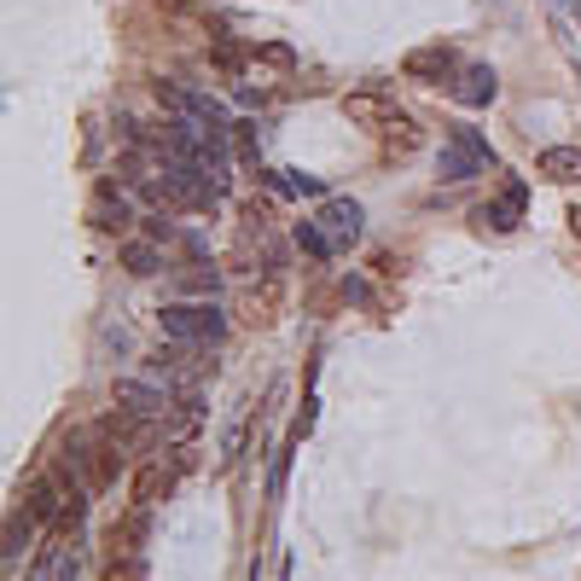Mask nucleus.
Segmentation results:
<instances>
[{"label": "nucleus", "mask_w": 581, "mask_h": 581, "mask_svg": "<svg viewBox=\"0 0 581 581\" xmlns=\"http://www.w3.org/2000/svg\"><path fill=\"white\" fill-rule=\"evenodd\" d=\"M158 332H163L169 343L210 349V343H221L227 320H221V309H216V302H174V309H163V314H158Z\"/></svg>", "instance_id": "f257e3e1"}, {"label": "nucleus", "mask_w": 581, "mask_h": 581, "mask_svg": "<svg viewBox=\"0 0 581 581\" xmlns=\"http://www.w3.org/2000/svg\"><path fill=\"white\" fill-rule=\"evenodd\" d=\"M122 268H129V273H140V280H146V273H158V268H163V257H158V244L134 239V244H122Z\"/></svg>", "instance_id": "9b49d317"}, {"label": "nucleus", "mask_w": 581, "mask_h": 581, "mask_svg": "<svg viewBox=\"0 0 581 581\" xmlns=\"http://www.w3.org/2000/svg\"><path fill=\"white\" fill-rule=\"evenodd\" d=\"M158 494H169V471H163V465H146L140 483H134V500L146 507V500H158Z\"/></svg>", "instance_id": "4468645a"}, {"label": "nucleus", "mask_w": 581, "mask_h": 581, "mask_svg": "<svg viewBox=\"0 0 581 581\" xmlns=\"http://www.w3.org/2000/svg\"><path fill=\"white\" fill-rule=\"evenodd\" d=\"M158 7H163L169 18H181V12H187V0H158Z\"/></svg>", "instance_id": "a211bd4d"}, {"label": "nucleus", "mask_w": 581, "mask_h": 581, "mask_svg": "<svg viewBox=\"0 0 581 581\" xmlns=\"http://www.w3.org/2000/svg\"><path fill=\"white\" fill-rule=\"evenodd\" d=\"M541 174H547V181H581V146L541 151Z\"/></svg>", "instance_id": "1a4fd4ad"}, {"label": "nucleus", "mask_w": 581, "mask_h": 581, "mask_svg": "<svg viewBox=\"0 0 581 581\" xmlns=\"http://www.w3.org/2000/svg\"><path fill=\"white\" fill-rule=\"evenodd\" d=\"M401 70H408L413 82H431V88H442V82H453V76H460V59H453V47L431 41V47H413V53L401 59Z\"/></svg>", "instance_id": "7ed1b4c3"}, {"label": "nucleus", "mask_w": 581, "mask_h": 581, "mask_svg": "<svg viewBox=\"0 0 581 581\" xmlns=\"http://www.w3.org/2000/svg\"><path fill=\"white\" fill-rule=\"evenodd\" d=\"M257 59H268V64H291V47H262Z\"/></svg>", "instance_id": "f3484780"}, {"label": "nucleus", "mask_w": 581, "mask_h": 581, "mask_svg": "<svg viewBox=\"0 0 581 581\" xmlns=\"http://www.w3.org/2000/svg\"><path fill=\"white\" fill-rule=\"evenodd\" d=\"M250 59H257V53H244V47H233V41L216 47V64H221L227 76H239V64H250Z\"/></svg>", "instance_id": "2eb2a0df"}, {"label": "nucleus", "mask_w": 581, "mask_h": 581, "mask_svg": "<svg viewBox=\"0 0 581 581\" xmlns=\"http://www.w3.org/2000/svg\"><path fill=\"white\" fill-rule=\"evenodd\" d=\"M483 163H494V151L477 140L471 129H453L448 134V146H442V163H437V174L442 181H465V174H477Z\"/></svg>", "instance_id": "f03ea898"}, {"label": "nucleus", "mask_w": 581, "mask_h": 581, "mask_svg": "<svg viewBox=\"0 0 581 581\" xmlns=\"http://www.w3.org/2000/svg\"><path fill=\"white\" fill-rule=\"evenodd\" d=\"M297 250L309 262H325V250H332V233H325L320 221H309V227H297Z\"/></svg>", "instance_id": "ddd939ff"}, {"label": "nucleus", "mask_w": 581, "mask_h": 581, "mask_svg": "<svg viewBox=\"0 0 581 581\" xmlns=\"http://www.w3.org/2000/svg\"><path fill=\"white\" fill-rule=\"evenodd\" d=\"M453 99H460V106H489V99L500 93V82H494V70L489 64H460V76H453Z\"/></svg>", "instance_id": "39448f33"}, {"label": "nucleus", "mask_w": 581, "mask_h": 581, "mask_svg": "<svg viewBox=\"0 0 581 581\" xmlns=\"http://www.w3.org/2000/svg\"><path fill=\"white\" fill-rule=\"evenodd\" d=\"M129 221H134L129 198H122L111 181H106V187H93V227H106V233H122Z\"/></svg>", "instance_id": "6e6552de"}, {"label": "nucleus", "mask_w": 581, "mask_h": 581, "mask_svg": "<svg viewBox=\"0 0 581 581\" xmlns=\"http://www.w3.org/2000/svg\"><path fill=\"white\" fill-rule=\"evenodd\" d=\"M384 140H390V151H413V146L424 140V129H419V122H413L408 111H401V106H395V117L384 122Z\"/></svg>", "instance_id": "9d476101"}, {"label": "nucleus", "mask_w": 581, "mask_h": 581, "mask_svg": "<svg viewBox=\"0 0 581 581\" xmlns=\"http://www.w3.org/2000/svg\"><path fill=\"white\" fill-rule=\"evenodd\" d=\"M117 408L134 419H163L169 413V384H117Z\"/></svg>", "instance_id": "20e7f679"}, {"label": "nucleus", "mask_w": 581, "mask_h": 581, "mask_svg": "<svg viewBox=\"0 0 581 581\" xmlns=\"http://www.w3.org/2000/svg\"><path fill=\"white\" fill-rule=\"evenodd\" d=\"M320 227L332 233V244H355L361 239V204L355 198H332V204L320 210Z\"/></svg>", "instance_id": "423d86ee"}, {"label": "nucleus", "mask_w": 581, "mask_h": 581, "mask_svg": "<svg viewBox=\"0 0 581 581\" xmlns=\"http://www.w3.org/2000/svg\"><path fill=\"white\" fill-rule=\"evenodd\" d=\"M181 286H187V291H216V273H187Z\"/></svg>", "instance_id": "dca6fc26"}, {"label": "nucleus", "mask_w": 581, "mask_h": 581, "mask_svg": "<svg viewBox=\"0 0 581 581\" xmlns=\"http://www.w3.org/2000/svg\"><path fill=\"white\" fill-rule=\"evenodd\" d=\"M343 117H349V122H361V129H384V122L395 117V106H390L384 93L361 88V93H349V99H343Z\"/></svg>", "instance_id": "0eeeda50"}, {"label": "nucleus", "mask_w": 581, "mask_h": 581, "mask_svg": "<svg viewBox=\"0 0 581 581\" xmlns=\"http://www.w3.org/2000/svg\"><path fill=\"white\" fill-rule=\"evenodd\" d=\"M76 575H82V559H76V552H53V559H41L36 564V581H76Z\"/></svg>", "instance_id": "f8f14e48"}]
</instances>
